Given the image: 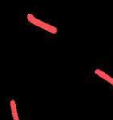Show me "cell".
<instances>
[{"label":"cell","mask_w":113,"mask_h":120,"mask_svg":"<svg viewBox=\"0 0 113 120\" xmlns=\"http://www.w3.org/2000/svg\"><path fill=\"white\" fill-rule=\"evenodd\" d=\"M27 19H28V21L31 23H33V24H35V25H37V26H39V27H40V28L48 31V32H51L53 34H56L57 32V29L55 26H52V25H50V24H48V23H46V22H44L37 19L32 14H27Z\"/></svg>","instance_id":"6da1fadb"},{"label":"cell","mask_w":113,"mask_h":120,"mask_svg":"<svg viewBox=\"0 0 113 120\" xmlns=\"http://www.w3.org/2000/svg\"><path fill=\"white\" fill-rule=\"evenodd\" d=\"M95 74H97L99 77H101V78H103V79H105L106 82H108L109 83H111L112 85H113V79L109 76V75H107L106 73H105V72H103L102 70H100V69H95Z\"/></svg>","instance_id":"7a4b0ae2"}]
</instances>
